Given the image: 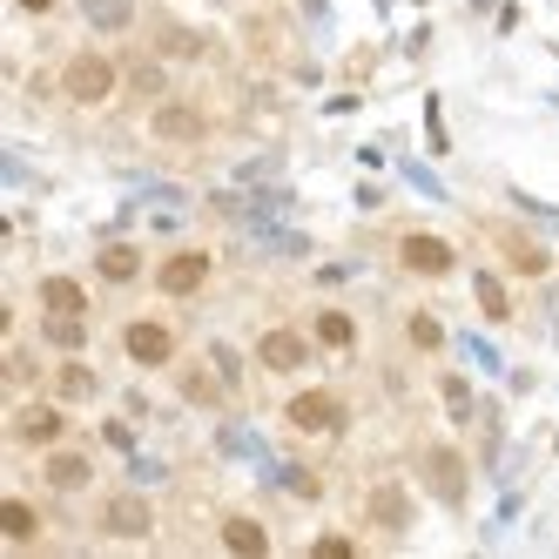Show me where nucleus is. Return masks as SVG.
I'll return each instance as SVG.
<instances>
[{
  "mask_svg": "<svg viewBox=\"0 0 559 559\" xmlns=\"http://www.w3.org/2000/svg\"><path fill=\"white\" fill-rule=\"evenodd\" d=\"M61 95H68L74 108L115 102V95H122V61H108V55H95V48L68 55V61H61Z\"/></svg>",
  "mask_w": 559,
  "mask_h": 559,
  "instance_id": "nucleus-1",
  "label": "nucleus"
},
{
  "mask_svg": "<svg viewBox=\"0 0 559 559\" xmlns=\"http://www.w3.org/2000/svg\"><path fill=\"white\" fill-rule=\"evenodd\" d=\"M8 438H14L21 452H55L61 438H68V412H61V397H27V405H14Z\"/></svg>",
  "mask_w": 559,
  "mask_h": 559,
  "instance_id": "nucleus-2",
  "label": "nucleus"
},
{
  "mask_svg": "<svg viewBox=\"0 0 559 559\" xmlns=\"http://www.w3.org/2000/svg\"><path fill=\"white\" fill-rule=\"evenodd\" d=\"M344 397L337 391H324V384H310V391H297L290 405H284V425L290 431H304V438H337L344 431Z\"/></svg>",
  "mask_w": 559,
  "mask_h": 559,
  "instance_id": "nucleus-3",
  "label": "nucleus"
},
{
  "mask_svg": "<svg viewBox=\"0 0 559 559\" xmlns=\"http://www.w3.org/2000/svg\"><path fill=\"white\" fill-rule=\"evenodd\" d=\"M418 478H425V492L438 506H465V492H472V472H465V459L452 445H425L418 452Z\"/></svg>",
  "mask_w": 559,
  "mask_h": 559,
  "instance_id": "nucleus-4",
  "label": "nucleus"
},
{
  "mask_svg": "<svg viewBox=\"0 0 559 559\" xmlns=\"http://www.w3.org/2000/svg\"><path fill=\"white\" fill-rule=\"evenodd\" d=\"M397 270H405V276H452L459 250L445 243V236H431V229H405V236H397Z\"/></svg>",
  "mask_w": 559,
  "mask_h": 559,
  "instance_id": "nucleus-5",
  "label": "nucleus"
},
{
  "mask_svg": "<svg viewBox=\"0 0 559 559\" xmlns=\"http://www.w3.org/2000/svg\"><path fill=\"white\" fill-rule=\"evenodd\" d=\"M148 135L155 142H169V148H195V142H203L210 135V122H203V108H195V102H155L148 108Z\"/></svg>",
  "mask_w": 559,
  "mask_h": 559,
  "instance_id": "nucleus-6",
  "label": "nucleus"
},
{
  "mask_svg": "<svg viewBox=\"0 0 559 559\" xmlns=\"http://www.w3.org/2000/svg\"><path fill=\"white\" fill-rule=\"evenodd\" d=\"M122 350H129V365L163 371V365H176V331L163 317H135V324H122Z\"/></svg>",
  "mask_w": 559,
  "mask_h": 559,
  "instance_id": "nucleus-7",
  "label": "nucleus"
},
{
  "mask_svg": "<svg viewBox=\"0 0 559 559\" xmlns=\"http://www.w3.org/2000/svg\"><path fill=\"white\" fill-rule=\"evenodd\" d=\"M210 270H216L210 250H176V257L155 263V290H163V297H203Z\"/></svg>",
  "mask_w": 559,
  "mask_h": 559,
  "instance_id": "nucleus-8",
  "label": "nucleus"
},
{
  "mask_svg": "<svg viewBox=\"0 0 559 559\" xmlns=\"http://www.w3.org/2000/svg\"><path fill=\"white\" fill-rule=\"evenodd\" d=\"M310 344H317V337H304V331H290V324H276V331L257 337V365L276 371V378H290V371L310 365Z\"/></svg>",
  "mask_w": 559,
  "mask_h": 559,
  "instance_id": "nucleus-9",
  "label": "nucleus"
},
{
  "mask_svg": "<svg viewBox=\"0 0 559 559\" xmlns=\"http://www.w3.org/2000/svg\"><path fill=\"white\" fill-rule=\"evenodd\" d=\"M95 526H102L108 539H148V533H155V512H148L135 492H122V499H108V506H102Z\"/></svg>",
  "mask_w": 559,
  "mask_h": 559,
  "instance_id": "nucleus-10",
  "label": "nucleus"
},
{
  "mask_svg": "<svg viewBox=\"0 0 559 559\" xmlns=\"http://www.w3.org/2000/svg\"><path fill=\"white\" fill-rule=\"evenodd\" d=\"M41 478H48V492H88V486H95V459L55 445V452L41 459Z\"/></svg>",
  "mask_w": 559,
  "mask_h": 559,
  "instance_id": "nucleus-11",
  "label": "nucleus"
},
{
  "mask_svg": "<svg viewBox=\"0 0 559 559\" xmlns=\"http://www.w3.org/2000/svg\"><path fill=\"white\" fill-rule=\"evenodd\" d=\"M216 539H223L229 552H243V559H270V533L257 526V519H250V512H229V519H223V526H216Z\"/></svg>",
  "mask_w": 559,
  "mask_h": 559,
  "instance_id": "nucleus-12",
  "label": "nucleus"
},
{
  "mask_svg": "<svg viewBox=\"0 0 559 559\" xmlns=\"http://www.w3.org/2000/svg\"><path fill=\"white\" fill-rule=\"evenodd\" d=\"M365 512H371V526H384V533H405V526H412V499H405V486H371Z\"/></svg>",
  "mask_w": 559,
  "mask_h": 559,
  "instance_id": "nucleus-13",
  "label": "nucleus"
},
{
  "mask_svg": "<svg viewBox=\"0 0 559 559\" xmlns=\"http://www.w3.org/2000/svg\"><path fill=\"white\" fill-rule=\"evenodd\" d=\"M95 276H102V284H135V276H142V250L135 243H102Z\"/></svg>",
  "mask_w": 559,
  "mask_h": 559,
  "instance_id": "nucleus-14",
  "label": "nucleus"
},
{
  "mask_svg": "<svg viewBox=\"0 0 559 559\" xmlns=\"http://www.w3.org/2000/svg\"><path fill=\"white\" fill-rule=\"evenodd\" d=\"M82 21L95 34H129L135 27V0H82Z\"/></svg>",
  "mask_w": 559,
  "mask_h": 559,
  "instance_id": "nucleus-15",
  "label": "nucleus"
},
{
  "mask_svg": "<svg viewBox=\"0 0 559 559\" xmlns=\"http://www.w3.org/2000/svg\"><path fill=\"white\" fill-rule=\"evenodd\" d=\"M310 337L324 344V350H357V317H350V310H317Z\"/></svg>",
  "mask_w": 559,
  "mask_h": 559,
  "instance_id": "nucleus-16",
  "label": "nucleus"
},
{
  "mask_svg": "<svg viewBox=\"0 0 559 559\" xmlns=\"http://www.w3.org/2000/svg\"><path fill=\"white\" fill-rule=\"evenodd\" d=\"M41 310H55V317H82V310H88V290L74 284V276H41Z\"/></svg>",
  "mask_w": 559,
  "mask_h": 559,
  "instance_id": "nucleus-17",
  "label": "nucleus"
},
{
  "mask_svg": "<svg viewBox=\"0 0 559 559\" xmlns=\"http://www.w3.org/2000/svg\"><path fill=\"white\" fill-rule=\"evenodd\" d=\"M95 391H102V378H95L88 365H74V357H68V365L55 371V397H61V405H88Z\"/></svg>",
  "mask_w": 559,
  "mask_h": 559,
  "instance_id": "nucleus-18",
  "label": "nucleus"
},
{
  "mask_svg": "<svg viewBox=\"0 0 559 559\" xmlns=\"http://www.w3.org/2000/svg\"><path fill=\"white\" fill-rule=\"evenodd\" d=\"M0 533H8L14 546H27L34 533H41V519H34V506H27V499H0Z\"/></svg>",
  "mask_w": 559,
  "mask_h": 559,
  "instance_id": "nucleus-19",
  "label": "nucleus"
},
{
  "mask_svg": "<svg viewBox=\"0 0 559 559\" xmlns=\"http://www.w3.org/2000/svg\"><path fill=\"white\" fill-rule=\"evenodd\" d=\"M41 337H48L55 350H68V357H74V350L88 344V331H82V317H55V310H41Z\"/></svg>",
  "mask_w": 559,
  "mask_h": 559,
  "instance_id": "nucleus-20",
  "label": "nucleus"
},
{
  "mask_svg": "<svg viewBox=\"0 0 559 559\" xmlns=\"http://www.w3.org/2000/svg\"><path fill=\"white\" fill-rule=\"evenodd\" d=\"M155 55H163V61H195V55H203V34H189V27H163V34H155Z\"/></svg>",
  "mask_w": 559,
  "mask_h": 559,
  "instance_id": "nucleus-21",
  "label": "nucleus"
},
{
  "mask_svg": "<svg viewBox=\"0 0 559 559\" xmlns=\"http://www.w3.org/2000/svg\"><path fill=\"white\" fill-rule=\"evenodd\" d=\"M182 397H189V405H223V384H216V371H203V365H189L182 371Z\"/></svg>",
  "mask_w": 559,
  "mask_h": 559,
  "instance_id": "nucleus-22",
  "label": "nucleus"
},
{
  "mask_svg": "<svg viewBox=\"0 0 559 559\" xmlns=\"http://www.w3.org/2000/svg\"><path fill=\"white\" fill-rule=\"evenodd\" d=\"M405 337H412V350H445V324H438L431 310H412V324H405Z\"/></svg>",
  "mask_w": 559,
  "mask_h": 559,
  "instance_id": "nucleus-23",
  "label": "nucleus"
},
{
  "mask_svg": "<svg viewBox=\"0 0 559 559\" xmlns=\"http://www.w3.org/2000/svg\"><path fill=\"white\" fill-rule=\"evenodd\" d=\"M478 310H486L492 317V324H506V317H512V297H506V284H499V276H478Z\"/></svg>",
  "mask_w": 559,
  "mask_h": 559,
  "instance_id": "nucleus-24",
  "label": "nucleus"
},
{
  "mask_svg": "<svg viewBox=\"0 0 559 559\" xmlns=\"http://www.w3.org/2000/svg\"><path fill=\"white\" fill-rule=\"evenodd\" d=\"M506 257L526 270V276H539V270H546V250H539V243H526V236H506Z\"/></svg>",
  "mask_w": 559,
  "mask_h": 559,
  "instance_id": "nucleus-25",
  "label": "nucleus"
},
{
  "mask_svg": "<svg viewBox=\"0 0 559 559\" xmlns=\"http://www.w3.org/2000/svg\"><path fill=\"white\" fill-rule=\"evenodd\" d=\"M310 552H317V559H350V552H357V539H344V533H317V539H310Z\"/></svg>",
  "mask_w": 559,
  "mask_h": 559,
  "instance_id": "nucleus-26",
  "label": "nucleus"
},
{
  "mask_svg": "<svg viewBox=\"0 0 559 559\" xmlns=\"http://www.w3.org/2000/svg\"><path fill=\"white\" fill-rule=\"evenodd\" d=\"M135 88H142V95H163V88H169V74L155 68V61H142V68H135Z\"/></svg>",
  "mask_w": 559,
  "mask_h": 559,
  "instance_id": "nucleus-27",
  "label": "nucleus"
},
{
  "mask_svg": "<svg viewBox=\"0 0 559 559\" xmlns=\"http://www.w3.org/2000/svg\"><path fill=\"white\" fill-rule=\"evenodd\" d=\"M445 405H452V418H465V412H472V391H465V378H445Z\"/></svg>",
  "mask_w": 559,
  "mask_h": 559,
  "instance_id": "nucleus-28",
  "label": "nucleus"
},
{
  "mask_svg": "<svg viewBox=\"0 0 559 559\" xmlns=\"http://www.w3.org/2000/svg\"><path fill=\"white\" fill-rule=\"evenodd\" d=\"M21 14H55V0H14Z\"/></svg>",
  "mask_w": 559,
  "mask_h": 559,
  "instance_id": "nucleus-29",
  "label": "nucleus"
}]
</instances>
